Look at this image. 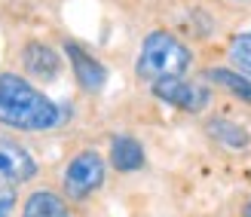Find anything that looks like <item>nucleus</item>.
<instances>
[{
    "label": "nucleus",
    "instance_id": "4",
    "mask_svg": "<svg viewBox=\"0 0 251 217\" xmlns=\"http://www.w3.org/2000/svg\"><path fill=\"white\" fill-rule=\"evenodd\" d=\"M153 95L166 104L187 110V113H199L208 107L211 101V89L202 83H193V80H184V76H175V80H159L153 83Z\"/></svg>",
    "mask_w": 251,
    "mask_h": 217
},
{
    "label": "nucleus",
    "instance_id": "6",
    "mask_svg": "<svg viewBox=\"0 0 251 217\" xmlns=\"http://www.w3.org/2000/svg\"><path fill=\"white\" fill-rule=\"evenodd\" d=\"M65 55H68V61H71V68H74L77 83L86 89V92H101V86L107 83V71H104L101 61L92 58L80 43H74V40L65 43Z\"/></svg>",
    "mask_w": 251,
    "mask_h": 217
},
{
    "label": "nucleus",
    "instance_id": "5",
    "mask_svg": "<svg viewBox=\"0 0 251 217\" xmlns=\"http://www.w3.org/2000/svg\"><path fill=\"white\" fill-rule=\"evenodd\" d=\"M37 174V162L19 141L0 135V187H19Z\"/></svg>",
    "mask_w": 251,
    "mask_h": 217
},
{
    "label": "nucleus",
    "instance_id": "9",
    "mask_svg": "<svg viewBox=\"0 0 251 217\" xmlns=\"http://www.w3.org/2000/svg\"><path fill=\"white\" fill-rule=\"evenodd\" d=\"M110 165L117 171H138L144 165V147L132 135H117L110 141Z\"/></svg>",
    "mask_w": 251,
    "mask_h": 217
},
{
    "label": "nucleus",
    "instance_id": "7",
    "mask_svg": "<svg viewBox=\"0 0 251 217\" xmlns=\"http://www.w3.org/2000/svg\"><path fill=\"white\" fill-rule=\"evenodd\" d=\"M22 65L31 76L37 80H55L58 71H61V58L55 49H49L46 43H28L22 52Z\"/></svg>",
    "mask_w": 251,
    "mask_h": 217
},
{
    "label": "nucleus",
    "instance_id": "13",
    "mask_svg": "<svg viewBox=\"0 0 251 217\" xmlns=\"http://www.w3.org/2000/svg\"><path fill=\"white\" fill-rule=\"evenodd\" d=\"M16 208V190L12 187H0V217H9Z\"/></svg>",
    "mask_w": 251,
    "mask_h": 217
},
{
    "label": "nucleus",
    "instance_id": "11",
    "mask_svg": "<svg viewBox=\"0 0 251 217\" xmlns=\"http://www.w3.org/2000/svg\"><path fill=\"white\" fill-rule=\"evenodd\" d=\"M230 61H233V68L239 71L242 76H245V73L251 76V28L242 31V34L233 40V46H230Z\"/></svg>",
    "mask_w": 251,
    "mask_h": 217
},
{
    "label": "nucleus",
    "instance_id": "10",
    "mask_svg": "<svg viewBox=\"0 0 251 217\" xmlns=\"http://www.w3.org/2000/svg\"><path fill=\"white\" fill-rule=\"evenodd\" d=\"M205 80L218 83L221 89H227V92L251 101V80H248V76H242V73L227 71V68H211V71H205Z\"/></svg>",
    "mask_w": 251,
    "mask_h": 217
},
{
    "label": "nucleus",
    "instance_id": "2",
    "mask_svg": "<svg viewBox=\"0 0 251 217\" xmlns=\"http://www.w3.org/2000/svg\"><path fill=\"white\" fill-rule=\"evenodd\" d=\"M193 65V52L184 46L169 31H150L141 43V52L135 61V73L147 83H159V80H175L184 76Z\"/></svg>",
    "mask_w": 251,
    "mask_h": 217
},
{
    "label": "nucleus",
    "instance_id": "14",
    "mask_svg": "<svg viewBox=\"0 0 251 217\" xmlns=\"http://www.w3.org/2000/svg\"><path fill=\"white\" fill-rule=\"evenodd\" d=\"M245 217H251V202H248V205H245Z\"/></svg>",
    "mask_w": 251,
    "mask_h": 217
},
{
    "label": "nucleus",
    "instance_id": "3",
    "mask_svg": "<svg viewBox=\"0 0 251 217\" xmlns=\"http://www.w3.org/2000/svg\"><path fill=\"white\" fill-rule=\"evenodd\" d=\"M65 193L71 199H86L104 184V159L95 150H80L65 169Z\"/></svg>",
    "mask_w": 251,
    "mask_h": 217
},
{
    "label": "nucleus",
    "instance_id": "12",
    "mask_svg": "<svg viewBox=\"0 0 251 217\" xmlns=\"http://www.w3.org/2000/svg\"><path fill=\"white\" fill-rule=\"evenodd\" d=\"M208 132H211V138L224 141L227 147H245V144H248L245 129H239V125H233V122H224V120L211 122V125H208Z\"/></svg>",
    "mask_w": 251,
    "mask_h": 217
},
{
    "label": "nucleus",
    "instance_id": "1",
    "mask_svg": "<svg viewBox=\"0 0 251 217\" xmlns=\"http://www.w3.org/2000/svg\"><path fill=\"white\" fill-rule=\"evenodd\" d=\"M0 122L22 132H49L61 122V107L19 73H0Z\"/></svg>",
    "mask_w": 251,
    "mask_h": 217
},
{
    "label": "nucleus",
    "instance_id": "8",
    "mask_svg": "<svg viewBox=\"0 0 251 217\" xmlns=\"http://www.w3.org/2000/svg\"><path fill=\"white\" fill-rule=\"evenodd\" d=\"M22 217H71V208L52 190H37V193H31L25 199Z\"/></svg>",
    "mask_w": 251,
    "mask_h": 217
}]
</instances>
